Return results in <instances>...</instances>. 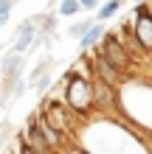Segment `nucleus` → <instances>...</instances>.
<instances>
[{
	"instance_id": "f8f14e48",
	"label": "nucleus",
	"mask_w": 152,
	"mask_h": 154,
	"mask_svg": "<svg viewBox=\"0 0 152 154\" xmlns=\"http://www.w3.org/2000/svg\"><path fill=\"white\" fill-rule=\"evenodd\" d=\"M79 8H82V0H62L59 11H62V14H76Z\"/></svg>"
},
{
	"instance_id": "9d476101",
	"label": "nucleus",
	"mask_w": 152,
	"mask_h": 154,
	"mask_svg": "<svg viewBox=\"0 0 152 154\" xmlns=\"http://www.w3.org/2000/svg\"><path fill=\"white\" fill-rule=\"evenodd\" d=\"M121 3H124V0H110V3H104V6L99 8V20L115 17V14H118V8H121Z\"/></svg>"
},
{
	"instance_id": "7ed1b4c3",
	"label": "nucleus",
	"mask_w": 152,
	"mask_h": 154,
	"mask_svg": "<svg viewBox=\"0 0 152 154\" xmlns=\"http://www.w3.org/2000/svg\"><path fill=\"white\" fill-rule=\"evenodd\" d=\"M99 53L107 59V62H113L115 67L121 70V73H127L130 70V65H132V53H130V48L124 45L115 34H107V37H102V48H99Z\"/></svg>"
},
{
	"instance_id": "39448f33",
	"label": "nucleus",
	"mask_w": 152,
	"mask_h": 154,
	"mask_svg": "<svg viewBox=\"0 0 152 154\" xmlns=\"http://www.w3.org/2000/svg\"><path fill=\"white\" fill-rule=\"evenodd\" d=\"M93 67H96V76H99L102 81H107V84H113V87H118L121 81H124V73L113 65V62H107L102 53L93 56Z\"/></svg>"
},
{
	"instance_id": "9b49d317",
	"label": "nucleus",
	"mask_w": 152,
	"mask_h": 154,
	"mask_svg": "<svg viewBox=\"0 0 152 154\" xmlns=\"http://www.w3.org/2000/svg\"><path fill=\"white\" fill-rule=\"evenodd\" d=\"M17 70H20V56H6L3 59V76H17Z\"/></svg>"
},
{
	"instance_id": "dca6fc26",
	"label": "nucleus",
	"mask_w": 152,
	"mask_h": 154,
	"mask_svg": "<svg viewBox=\"0 0 152 154\" xmlns=\"http://www.w3.org/2000/svg\"><path fill=\"white\" fill-rule=\"evenodd\" d=\"M96 3H99V0H82V6H85V8H93Z\"/></svg>"
},
{
	"instance_id": "ddd939ff",
	"label": "nucleus",
	"mask_w": 152,
	"mask_h": 154,
	"mask_svg": "<svg viewBox=\"0 0 152 154\" xmlns=\"http://www.w3.org/2000/svg\"><path fill=\"white\" fill-rule=\"evenodd\" d=\"M90 25H93V23H87V20H85V23H76L68 34H70V37H76V39H82L85 34H87V28H90Z\"/></svg>"
},
{
	"instance_id": "2eb2a0df",
	"label": "nucleus",
	"mask_w": 152,
	"mask_h": 154,
	"mask_svg": "<svg viewBox=\"0 0 152 154\" xmlns=\"http://www.w3.org/2000/svg\"><path fill=\"white\" fill-rule=\"evenodd\" d=\"M6 20H8V11H6V8H0V25H3Z\"/></svg>"
},
{
	"instance_id": "4468645a",
	"label": "nucleus",
	"mask_w": 152,
	"mask_h": 154,
	"mask_svg": "<svg viewBox=\"0 0 152 154\" xmlns=\"http://www.w3.org/2000/svg\"><path fill=\"white\" fill-rule=\"evenodd\" d=\"M11 6H14V0H0V8H6V11H8Z\"/></svg>"
},
{
	"instance_id": "20e7f679",
	"label": "nucleus",
	"mask_w": 152,
	"mask_h": 154,
	"mask_svg": "<svg viewBox=\"0 0 152 154\" xmlns=\"http://www.w3.org/2000/svg\"><path fill=\"white\" fill-rule=\"evenodd\" d=\"M132 37H135L147 51H152V11L141 3L135 8V25H132Z\"/></svg>"
},
{
	"instance_id": "f3484780",
	"label": "nucleus",
	"mask_w": 152,
	"mask_h": 154,
	"mask_svg": "<svg viewBox=\"0 0 152 154\" xmlns=\"http://www.w3.org/2000/svg\"><path fill=\"white\" fill-rule=\"evenodd\" d=\"M135 3H144V0H135Z\"/></svg>"
},
{
	"instance_id": "0eeeda50",
	"label": "nucleus",
	"mask_w": 152,
	"mask_h": 154,
	"mask_svg": "<svg viewBox=\"0 0 152 154\" xmlns=\"http://www.w3.org/2000/svg\"><path fill=\"white\" fill-rule=\"evenodd\" d=\"M96 104H99V106H104V109H113V106H115V93H113V84H107V81H96Z\"/></svg>"
},
{
	"instance_id": "f03ea898",
	"label": "nucleus",
	"mask_w": 152,
	"mask_h": 154,
	"mask_svg": "<svg viewBox=\"0 0 152 154\" xmlns=\"http://www.w3.org/2000/svg\"><path fill=\"white\" fill-rule=\"evenodd\" d=\"M42 118H45L51 126H57L65 137H70L73 129H76V118L62 106V98H48L45 106H42Z\"/></svg>"
},
{
	"instance_id": "f257e3e1",
	"label": "nucleus",
	"mask_w": 152,
	"mask_h": 154,
	"mask_svg": "<svg viewBox=\"0 0 152 154\" xmlns=\"http://www.w3.org/2000/svg\"><path fill=\"white\" fill-rule=\"evenodd\" d=\"M65 104L70 106L73 112L79 115H85V112H90L93 109V104H96V87H93V81L87 79V76H76V73H65Z\"/></svg>"
},
{
	"instance_id": "6e6552de",
	"label": "nucleus",
	"mask_w": 152,
	"mask_h": 154,
	"mask_svg": "<svg viewBox=\"0 0 152 154\" xmlns=\"http://www.w3.org/2000/svg\"><path fill=\"white\" fill-rule=\"evenodd\" d=\"M34 34H37V31H34V23H23V25H20V34H17V42H14V51L23 53V51L34 42Z\"/></svg>"
},
{
	"instance_id": "1a4fd4ad",
	"label": "nucleus",
	"mask_w": 152,
	"mask_h": 154,
	"mask_svg": "<svg viewBox=\"0 0 152 154\" xmlns=\"http://www.w3.org/2000/svg\"><path fill=\"white\" fill-rule=\"evenodd\" d=\"M102 37H104V28H102V25H90V28H87V34L79 39V42H82V51L93 48L96 42H102Z\"/></svg>"
},
{
	"instance_id": "a211bd4d",
	"label": "nucleus",
	"mask_w": 152,
	"mask_h": 154,
	"mask_svg": "<svg viewBox=\"0 0 152 154\" xmlns=\"http://www.w3.org/2000/svg\"><path fill=\"white\" fill-rule=\"evenodd\" d=\"M0 143H3V137H0Z\"/></svg>"
},
{
	"instance_id": "423d86ee",
	"label": "nucleus",
	"mask_w": 152,
	"mask_h": 154,
	"mask_svg": "<svg viewBox=\"0 0 152 154\" xmlns=\"http://www.w3.org/2000/svg\"><path fill=\"white\" fill-rule=\"evenodd\" d=\"M40 129H42V137H45V143H48V149H51V151L62 149V140H65V134H62L57 126H51L42 115H40Z\"/></svg>"
}]
</instances>
